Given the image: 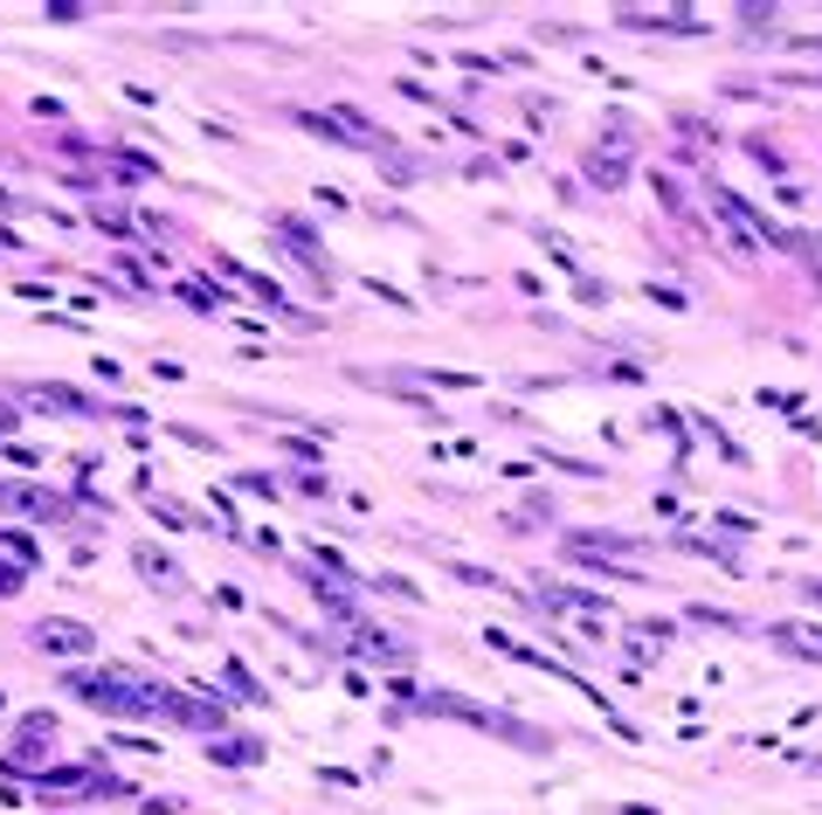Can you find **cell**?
Wrapping results in <instances>:
<instances>
[{
	"label": "cell",
	"mask_w": 822,
	"mask_h": 815,
	"mask_svg": "<svg viewBox=\"0 0 822 815\" xmlns=\"http://www.w3.org/2000/svg\"><path fill=\"white\" fill-rule=\"evenodd\" d=\"M84 705H98L111 718H180L194 733H221V705H201V698L166 691L159 677H132V671H69L63 677Z\"/></svg>",
	"instance_id": "cell-1"
},
{
	"label": "cell",
	"mask_w": 822,
	"mask_h": 815,
	"mask_svg": "<svg viewBox=\"0 0 822 815\" xmlns=\"http://www.w3.org/2000/svg\"><path fill=\"white\" fill-rule=\"evenodd\" d=\"M415 705H422V712H436V718H457V726H477V733H491V739H504V747L547 753V733H532L526 718H512V712H491V705H477V698H457V691H422Z\"/></svg>",
	"instance_id": "cell-2"
},
{
	"label": "cell",
	"mask_w": 822,
	"mask_h": 815,
	"mask_svg": "<svg viewBox=\"0 0 822 815\" xmlns=\"http://www.w3.org/2000/svg\"><path fill=\"white\" fill-rule=\"evenodd\" d=\"M42 802H98V794H132V781H118V774H90V767H69V774H42L35 781Z\"/></svg>",
	"instance_id": "cell-3"
},
{
	"label": "cell",
	"mask_w": 822,
	"mask_h": 815,
	"mask_svg": "<svg viewBox=\"0 0 822 815\" xmlns=\"http://www.w3.org/2000/svg\"><path fill=\"white\" fill-rule=\"evenodd\" d=\"M0 511H22L35 525H69L77 519V505H69L63 491H49V484H0Z\"/></svg>",
	"instance_id": "cell-4"
},
{
	"label": "cell",
	"mask_w": 822,
	"mask_h": 815,
	"mask_svg": "<svg viewBox=\"0 0 822 815\" xmlns=\"http://www.w3.org/2000/svg\"><path fill=\"white\" fill-rule=\"evenodd\" d=\"M705 194H712V207H719V215H725V221H733V229H740L746 242H774V250H788V242H795L788 229H774V221H768V215H760V207H754V201H740V194H733V187H719V180H712V187H705Z\"/></svg>",
	"instance_id": "cell-5"
},
{
	"label": "cell",
	"mask_w": 822,
	"mask_h": 815,
	"mask_svg": "<svg viewBox=\"0 0 822 815\" xmlns=\"http://www.w3.org/2000/svg\"><path fill=\"white\" fill-rule=\"evenodd\" d=\"M42 753H55V718L28 712L22 733H14V747H8V767H28V761H42Z\"/></svg>",
	"instance_id": "cell-6"
},
{
	"label": "cell",
	"mask_w": 822,
	"mask_h": 815,
	"mask_svg": "<svg viewBox=\"0 0 822 815\" xmlns=\"http://www.w3.org/2000/svg\"><path fill=\"white\" fill-rule=\"evenodd\" d=\"M35 642H42V650H55V657H84V650H90V629H84V622H63V615H55V622H42V629H35Z\"/></svg>",
	"instance_id": "cell-7"
},
{
	"label": "cell",
	"mask_w": 822,
	"mask_h": 815,
	"mask_svg": "<svg viewBox=\"0 0 822 815\" xmlns=\"http://www.w3.org/2000/svg\"><path fill=\"white\" fill-rule=\"evenodd\" d=\"M208 753L229 767H249V761H264V739H208Z\"/></svg>",
	"instance_id": "cell-8"
},
{
	"label": "cell",
	"mask_w": 822,
	"mask_h": 815,
	"mask_svg": "<svg viewBox=\"0 0 822 815\" xmlns=\"http://www.w3.org/2000/svg\"><path fill=\"white\" fill-rule=\"evenodd\" d=\"M139 566H145V581H159V587H180V574H174V560H159L153 546H139Z\"/></svg>",
	"instance_id": "cell-9"
},
{
	"label": "cell",
	"mask_w": 822,
	"mask_h": 815,
	"mask_svg": "<svg viewBox=\"0 0 822 815\" xmlns=\"http://www.w3.org/2000/svg\"><path fill=\"white\" fill-rule=\"evenodd\" d=\"M352 642H360L367 657H401V642H395V636H373V629H352Z\"/></svg>",
	"instance_id": "cell-10"
},
{
	"label": "cell",
	"mask_w": 822,
	"mask_h": 815,
	"mask_svg": "<svg viewBox=\"0 0 822 815\" xmlns=\"http://www.w3.org/2000/svg\"><path fill=\"white\" fill-rule=\"evenodd\" d=\"M588 174H594V180H602V187H622V160H615V153H608V160H602V153H594V160H588Z\"/></svg>",
	"instance_id": "cell-11"
},
{
	"label": "cell",
	"mask_w": 822,
	"mask_h": 815,
	"mask_svg": "<svg viewBox=\"0 0 822 815\" xmlns=\"http://www.w3.org/2000/svg\"><path fill=\"white\" fill-rule=\"evenodd\" d=\"M781 642H788V650H801V657H822V636H801V629H788Z\"/></svg>",
	"instance_id": "cell-12"
},
{
	"label": "cell",
	"mask_w": 822,
	"mask_h": 815,
	"mask_svg": "<svg viewBox=\"0 0 822 815\" xmlns=\"http://www.w3.org/2000/svg\"><path fill=\"white\" fill-rule=\"evenodd\" d=\"M229 691L235 698H256V685H249V671H242V663H229Z\"/></svg>",
	"instance_id": "cell-13"
},
{
	"label": "cell",
	"mask_w": 822,
	"mask_h": 815,
	"mask_svg": "<svg viewBox=\"0 0 822 815\" xmlns=\"http://www.w3.org/2000/svg\"><path fill=\"white\" fill-rule=\"evenodd\" d=\"M14 587H22V566H0V601H8Z\"/></svg>",
	"instance_id": "cell-14"
},
{
	"label": "cell",
	"mask_w": 822,
	"mask_h": 815,
	"mask_svg": "<svg viewBox=\"0 0 822 815\" xmlns=\"http://www.w3.org/2000/svg\"><path fill=\"white\" fill-rule=\"evenodd\" d=\"M809 595H815V601H822V581H809Z\"/></svg>",
	"instance_id": "cell-15"
}]
</instances>
